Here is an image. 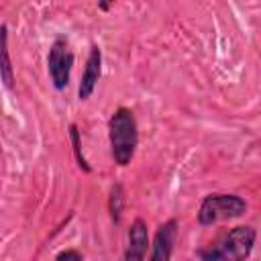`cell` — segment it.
Returning a JSON list of instances; mask_svg holds the SVG:
<instances>
[{
  "instance_id": "cell-1",
  "label": "cell",
  "mask_w": 261,
  "mask_h": 261,
  "mask_svg": "<svg viewBox=\"0 0 261 261\" xmlns=\"http://www.w3.org/2000/svg\"><path fill=\"white\" fill-rule=\"evenodd\" d=\"M108 130H110V147L114 161L118 165H126L133 159L139 141L133 112L126 108H118L108 122Z\"/></svg>"
},
{
  "instance_id": "cell-2",
  "label": "cell",
  "mask_w": 261,
  "mask_h": 261,
  "mask_svg": "<svg viewBox=\"0 0 261 261\" xmlns=\"http://www.w3.org/2000/svg\"><path fill=\"white\" fill-rule=\"evenodd\" d=\"M255 243V228L237 226L218 245L200 253L204 261H245Z\"/></svg>"
},
{
  "instance_id": "cell-3",
  "label": "cell",
  "mask_w": 261,
  "mask_h": 261,
  "mask_svg": "<svg viewBox=\"0 0 261 261\" xmlns=\"http://www.w3.org/2000/svg\"><path fill=\"white\" fill-rule=\"evenodd\" d=\"M247 210L245 200H241L239 196L232 194H214L208 196L198 212V220L200 224H212L218 220H228V218H237Z\"/></svg>"
},
{
  "instance_id": "cell-4",
  "label": "cell",
  "mask_w": 261,
  "mask_h": 261,
  "mask_svg": "<svg viewBox=\"0 0 261 261\" xmlns=\"http://www.w3.org/2000/svg\"><path fill=\"white\" fill-rule=\"evenodd\" d=\"M49 73H51V80L55 84L57 90H63L69 82V71H71V63H73V55H71V49L67 45V41L63 39H57L49 51Z\"/></svg>"
},
{
  "instance_id": "cell-5",
  "label": "cell",
  "mask_w": 261,
  "mask_h": 261,
  "mask_svg": "<svg viewBox=\"0 0 261 261\" xmlns=\"http://www.w3.org/2000/svg\"><path fill=\"white\" fill-rule=\"evenodd\" d=\"M175 220H167L165 224L159 226L155 241H153V253L149 261H169L171 259V251H173V243H175Z\"/></svg>"
},
{
  "instance_id": "cell-6",
  "label": "cell",
  "mask_w": 261,
  "mask_h": 261,
  "mask_svg": "<svg viewBox=\"0 0 261 261\" xmlns=\"http://www.w3.org/2000/svg\"><path fill=\"white\" fill-rule=\"evenodd\" d=\"M100 63H102V55H100V49L94 45L92 51H90V57H88V61H86V69H84L80 88H77L80 100H88L90 94L94 92L96 82H98V77H100Z\"/></svg>"
},
{
  "instance_id": "cell-7",
  "label": "cell",
  "mask_w": 261,
  "mask_h": 261,
  "mask_svg": "<svg viewBox=\"0 0 261 261\" xmlns=\"http://www.w3.org/2000/svg\"><path fill=\"white\" fill-rule=\"evenodd\" d=\"M149 245V234L147 226L143 220H135L130 230H128V247L124 253V261H143Z\"/></svg>"
},
{
  "instance_id": "cell-8",
  "label": "cell",
  "mask_w": 261,
  "mask_h": 261,
  "mask_svg": "<svg viewBox=\"0 0 261 261\" xmlns=\"http://www.w3.org/2000/svg\"><path fill=\"white\" fill-rule=\"evenodd\" d=\"M2 80L6 88H12V65L8 57V43H6V27H2Z\"/></svg>"
},
{
  "instance_id": "cell-9",
  "label": "cell",
  "mask_w": 261,
  "mask_h": 261,
  "mask_svg": "<svg viewBox=\"0 0 261 261\" xmlns=\"http://www.w3.org/2000/svg\"><path fill=\"white\" fill-rule=\"evenodd\" d=\"M120 208H122V188L114 186L110 192V214H112L114 222H118V218H120Z\"/></svg>"
},
{
  "instance_id": "cell-10",
  "label": "cell",
  "mask_w": 261,
  "mask_h": 261,
  "mask_svg": "<svg viewBox=\"0 0 261 261\" xmlns=\"http://www.w3.org/2000/svg\"><path fill=\"white\" fill-rule=\"evenodd\" d=\"M71 141H73V151H75V157H77V163H80V167H84L86 171H90V167H88V163H86V159H84V155H82V147H80V135H77V128H75V124H71Z\"/></svg>"
},
{
  "instance_id": "cell-11",
  "label": "cell",
  "mask_w": 261,
  "mask_h": 261,
  "mask_svg": "<svg viewBox=\"0 0 261 261\" xmlns=\"http://www.w3.org/2000/svg\"><path fill=\"white\" fill-rule=\"evenodd\" d=\"M55 261H82V257H80L77 251H63V253L57 255Z\"/></svg>"
}]
</instances>
